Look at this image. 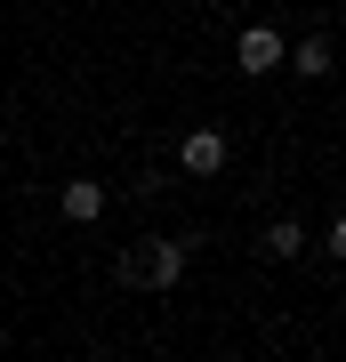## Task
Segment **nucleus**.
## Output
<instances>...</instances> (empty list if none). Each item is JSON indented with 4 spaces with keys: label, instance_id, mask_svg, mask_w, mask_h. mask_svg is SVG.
Segmentation results:
<instances>
[{
    "label": "nucleus",
    "instance_id": "7",
    "mask_svg": "<svg viewBox=\"0 0 346 362\" xmlns=\"http://www.w3.org/2000/svg\"><path fill=\"white\" fill-rule=\"evenodd\" d=\"M322 250H330V258L346 266V218H330V233H322Z\"/></svg>",
    "mask_w": 346,
    "mask_h": 362
},
{
    "label": "nucleus",
    "instance_id": "2",
    "mask_svg": "<svg viewBox=\"0 0 346 362\" xmlns=\"http://www.w3.org/2000/svg\"><path fill=\"white\" fill-rule=\"evenodd\" d=\"M282 57H290V40L274 33V25H242V40H233V65H242L250 81H258V73H274Z\"/></svg>",
    "mask_w": 346,
    "mask_h": 362
},
{
    "label": "nucleus",
    "instance_id": "4",
    "mask_svg": "<svg viewBox=\"0 0 346 362\" xmlns=\"http://www.w3.org/2000/svg\"><path fill=\"white\" fill-rule=\"evenodd\" d=\"M64 218H73V226H97L105 218V185L97 177H64Z\"/></svg>",
    "mask_w": 346,
    "mask_h": 362
},
{
    "label": "nucleus",
    "instance_id": "1",
    "mask_svg": "<svg viewBox=\"0 0 346 362\" xmlns=\"http://www.w3.org/2000/svg\"><path fill=\"white\" fill-rule=\"evenodd\" d=\"M185 258H193L185 233H161V242H145L137 258H121V282H137V290H178V282H185Z\"/></svg>",
    "mask_w": 346,
    "mask_h": 362
},
{
    "label": "nucleus",
    "instance_id": "6",
    "mask_svg": "<svg viewBox=\"0 0 346 362\" xmlns=\"http://www.w3.org/2000/svg\"><path fill=\"white\" fill-rule=\"evenodd\" d=\"M290 65L306 73V81H322V73H330V40H322V33H306V40L290 49Z\"/></svg>",
    "mask_w": 346,
    "mask_h": 362
},
{
    "label": "nucleus",
    "instance_id": "5",
    "mask_svg": "<svg viewBox=\"0 0 346 362\" xmlns=\"http://www.w3.org/2000/svg\"><path fill=\"white\" fill-rule=\"evenodd\" d=\"M258 250H266V258H306V226H298V218H274L266 233H258Z\"/></svg>",
    "mask_w": 346,
    "mask_h": 362
},
{
    "label": "nucleus",
    "instance_id": "3",
    "mask_svg": "<svg viewBox=\"0 0 346 362\" xmlns=\"http://www.w3.org/2000/svg\"><path fill=\"white\" fill-rule=\"evenodd\" d=\"M178 169H185V177H218V169H226V137L218 129H185L178 137Z\"/></svg>",
    "mask_w": 346,
    "mask_h": 362
}]
</instances>
